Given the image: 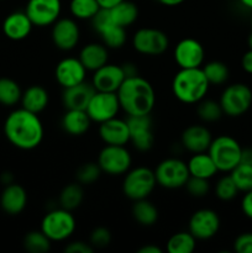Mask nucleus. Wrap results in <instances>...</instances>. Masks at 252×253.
Here are the masks:
<instances>
[{
    "instance_id": "1",
    "label": "nucleus",
    "mask_w": 252,
    "mask_h": 253,
    "mask_svg": "<svg viewBox=\"0 0 252 253\" xmlns=\"http://www.w3.org/2000/svg\"><path fill=\"white\" fill-rule=\"evenodd\" d=\"M4 133L14 147L30 151L39 147L43 140V125L39 114L20 108L11 111L5 119Z\"/></svg>"
},
{
    "instance_id": "2",
    "label": "nucleus",
    "mask_w": 252,
    "mask_h": 253,
    "mask_svg": "<svg viewBox=\"0 0 252 253\" xmlns=\"http://www.w3.org/2000/svg\"><path fill=\"white\" fill-rule=\"evenodd\" d=\"M120 108L127 116L150 115L156 104V93L152 84L137 76L127 77L116 91Z\"/></svg>"
},
{
    "instance_id": "3",
    "label": "nucleus",
    "mask_w": 252,
    "mask_h": 253,
    "mask_svg": "<svg viewBox=\"0 0 252 253\" xmlns=\"http://www.w3.org/2000/svg\"><path fill=\"white\" fill-rule=\"evenodd\" d=\"M209 82L200 68H180L172 82L175 98L184 104H198L209 90Z\"/></svg>"
},
{
    "instance_id": "4",
    "label": "nucleus",
    "mask_w": 252,
    "mask_h": 253,
    "mask_svg": "<svg viewBox=\"0 0 252 253\" xmlns=\"http://www.w3.org/2000/svg\"><path fill=\"white\" fill-rule=\"evenodd\" d=\"M208 153L219 172H231L241 162L242 147L234 137L222 135L212 138Z\"/></svg>"
},
{
    "instance_id": "5",
    "label": "nucleus",
    "mask_w": 252,
    "mask_h": 253,
    "mask_svg": "<svg viewBox=\"0 0 252 253\" xmlns=\"http://www.w3.org/2000/svg\"><path fill=\"white\" fill-rule=\"evenodd\" d=\"M77 222L69 210L59 208L47 212L41 221V231L52 242H62L68 240L76 231Z\"/></svg>"
},
{
    "instance_id": "6",
    "label": "nucleus",
    "mask_w": 252,
    "mask_h": 253,
    "mask_svg": "<svg viewBox=\"0 0 252 253\" xmlns=\"http://www.w3.org/2000/svg\"><path fill=\"white\" fill-rule=\"evenodd\" d=\"M157 185L155 170L147 167H136L126 172L123 182V192L128 199L141 200L151 195Z\"/></svg>"
},
{
    "instance_id": "7",
    "label": "nucleus",
    "mask_w": 252,
    "mask_h": 253,
    "mask_svg": "<svg viewBox=\"0 0 252 253\" xmlns=\"http://www.w3.org/2000/svg\"><path fill=\"white\" fill-rule=\"evenodd\" d=\"M155 175L157 184L166 189H179L190 177L187 163L179 158L163 160L156 167Z\"/></svg>"
},
{
    "instance_id": "8",
    "label": "nucleus",
    "mask_w": 252,
    "mask_h": 253,
    "mask_svg": "<svg viewBox=\"0 0 252 253\" xmlns=\"http://www.w3.org/2000/svg\"><path fill=\"white\" fill-rule=\"evenodd\" d=\"M225 115L237 118L246 113L252 104V90L244 83H235L222 91L219 100Z\"/></svg>"
},
{
    "instance_id": "9",
    "label": "nucleus",
    "mask_w": 252,
    "mask_h": 253,
    "mask_svg": "<svg viewBox=\"0 0 252 253\" xmlns=\"http://www.w3.org/2000/svg\"><path fill=\"white\" fill-rule=\"evenodd\" d=\"M101 172L109 175L126 174L132 165V157L125 146L106 145L98 156Z\"/></svg>"
},
{
    "instance_id": "10",
    "label": "nucleus",
    "mask_w": 252,
    "mask_h": 253,
    "mask_svg": "<svg viewBox=\"0 0 252 253\" xmlns=\"http://www.w3.org/2000/svg\"><path fill=\"white\" fill-rule=\"evenodd\" d=\"M132 46L145 56H160L169 46L168 36L163 31L152 27L137 30L132 37Z\"/></svg>"
},
{
    "instance_id": "11",
    "label": "nucleus",
    "mask_w": 252,
    "mask_h": 253,
    "mask_svg": "<svg viewBox=\"0 0 252 253\" xmlns=\"http://www.w3.org/2000/svg\"><path fill=\"white\" fill-rule=\"evenodd\" d=\"M120 103L116 93L95 91L86 106L85 111L91 121L101 124L115 118L120 110Z\"/></svg>"
},
{
    "instance_id": "12",
    "label": "nucleus",
    "mask_w": 252,
    "mask_h": 253,
    "mask_svg": "<svg viewBox=\"0 0 252 253\" xmlns=\"http://www.w3.org/2000/svg\"><path fill=\"white\" fill-rule=\"evenodd\" d=\"M61 10V0H29L25 12L34 26L44 27L53 25L59 19Z\"/></svg>"
},
{
    "instance_id": "13",
    "label": "nucleus",
    "mask_w": 252,
    "mask_h": 253,
    "mask_svg": "<svg viewBox=\"0 0 252 253\" xmlns=\"http://www.w3.org/2000/svg\"><path fill=\"white\" fill-rule=\"evenodd\" d=\"M126 121L130 131V142L132 143L133 147L141 152L150 151L155 143L150 115L127 116Z\"/></svg>"
},
{
    "instance_id": "14",
    "label": "nucleus",
    "mask_w": 252,
    "mask_h": 253,
    "mask_svg": "<svg viewBox=\"0 0 252 253\" xmlns=\"http://www.w3.org/2000/svg\"><path fill=\"white\" fill-rule=\"evenodd\" d=\"M188 231L197 240H209L217 234L220 229V217L211 209L197 210L190 216Z\"/></svg>"
},
{
    "instance_id": "15",
    "label": "nucleus",
    "mask_w": 252,
    "mask_h": 253,
    "mask_svg": "<svg viewBox=\"0 0 252 253\" xmlns=\"http://www.w3.org/2000/svg\"><path fill=\"white\" fill-rule=\"evenodd\" d=\"M173 56L179 68H200L204 63L205 51L199 41L188 37L178 42Z\"/></svg>"
},
{
    "instance_id": "16",
    "label": "nucleus",
    "mask_w": 252,
    "mask_h": 253,
    "mask_svg": "<svg viewBox=\"0 0 252 253\" xmlns=\"http://www.w3.org/2000/svg\"><path fill=\"white\" fill-rule=\"evenodd\" d=\"M51 36L57 48L62 51H71L78 44L81 31L78 24L73 19L63 17L52 25Z\"/></svg>"
},
{
    "instance_id": "17",
    "label": "nucleus",
    "mask_w": 252,
    "mask_h": 253,
    "mask_svg": "<svg viewBox=\"0 0 252 253\" xmlns=\"http://www.w3.org/2000/svg\"><path fill=\"white\" fill-rule=\"evenodd\" d=\"M126 74L123 66L106 63L105 66L96 69L91 78V84L96 91L116 93L125 81Z\"/></svg>"
},
{
    "instance_id": "18",
    "label": "nucleus",
    "mask_w": 252,
    "mask_h": 253,
    "mask_svg": "<svg viewBox=\"0 0 252 253\" xmlns=\"http://www.w3.org/2000/svg\"><path fill=\"white\" fill-rule=\"evenodd\" d=\"M86 72L88 71L79 61V58L67 57L58 62V64L56 66V71H54V77L59 85L66 89L85 82Z\"/></svg>"
},
{
    "instance_id": "19",
    "label": "nucleus",
    "mask_w": 252,
    "mask_h": 253,
    "mask_svg": "<svg viewBox=\"0 0 252 253\" xmlns=\"http://www.w3.org/2000/svg\"><path fill=\"white\" fill-rule=\"evenodd\" d=\"M99 136L105 145L125 146L130 142L127 121L115 118L106 120L99 126Z\"/></svg>"
},
{
    "instance_id": "20",
    "label": "nucleus",
    "mask_w": 252,
    "mask_h": 253,
    "mask_svg": "<svg viewBox=\"0 0 252 253\" xmlns=\"http://www.w3.org/2000/svg\"><path fill=\"white\" fill-rule=\"evenodd\" d=\"M27 205V193L24 188L16 183L5 185L0 195V207L7 215L21 214Z\"/></svg>"
},
{
    "instance_id": "21",
    "label": "nucleus",
    "mask_w": 252,
    "mask_h": 253,
    "mask_svg": "<svg viewBox=\"0 0 252 253\" xmlns=\"http://www.w3.org/2000/svg\"><path fill=\"white\" fill-rule=\"evenodd\" d=\"M183 147L192 153L207 152L212 141L211 132L209 128L203 125H190L183 131L182 137Z\"/></svg>"
},
{
    "instance_id": "22",
    "label": "nucleus",
    "mask_w": 252,
    "mask_h": 253,
    "mask_svg": "<svg viewBox=\"0 0 252 253\" xmlns=\"http://www.w3.org/2000/svg\"><path fill=\"white\" fill-rule=\"evenodd\" d=\"M34 27V24L25 11H15L7 15L2 22V32L12 41L26 39Z\"/></svg>"
},
{
    "instance_id": "23",
    "label": "nucleus",
    "mask_w": 252,
    "mask_h": 253,
    "mask_svg": "<svg viewBox=\"0 0 252 253\" xmlns=\"http://www.w3.org/2000/svg\"><path fill=\"white\" fill-rule=\"evenodd\" d=\"M95 91L93 84H89L86 82L66 88L62 94L64 108L72 109V110H85Z\"/></svg>"
},
{
    "instance_id": "24",
    "label": "nucleus",
    "mask_w": 252,
    "mask_h": 253,
    "mask_svg": "<svg viewBox=\"0 0 252 253\" xmlns=\"http://www.w3.org/2000/svg\"><path fill=\"white\" fill-rule=\"evenodd\" d=\"M79 61L83 63L86 71L95 72L100 67L105 66L109 59L108 47L104 43H91L85 44L79 52Z\"/></svg>"
},
{
    "instance_id": "25",
    "label": "nucleus",
    "mask_w": 252,
    "mask_h": 253,
    "mask_svg": "<svg viewBox=\"0 0 252 253\" xmlns=\"http://www.w3.org/2000/svg\"><path fill=\"white\" fill-rule=\"evenodd\" d=\"M91 120L85 110H72L67 109L62 118L61 125L64 132L71 136H82L89 130Z\"/></svg>"
},
{
    "instance_id": "26",
    "label": "nucleus",
    "mask_w": 252,
    "mask_h": 253,
    "mask_svg": "<svg viewBox=\"0 0 252 253\" xmlns=\"http://www.w3.org/2000/svg\"><path fill=\"white\" fill-rule=\"evenodd\" d=\"M49 101L48 91L41 85H31L22 91L21 95V108L31 111V113L40 114L47 108Z\"/></svg>"
},
{
    "instance_id": "27",
    "label": "nucleus",
    "mask_w": 252,
    "mask_h": 253,
    "mask_svg": "<svg viewBox=\"0 0 252 253\" xmlns=\"http://www.w3.org/2000/svg\"><path fill=\"white\" fill-rule=\"evenodd\" d=\"M188 170H189L190 177L204 178V179H210L214 177L219 170L215 166L214 161L207 152L193 153L190 160L187 163Z\"/></svg>"
},
{
    "instance_id": "28",
    "label": "nucleus",
    "mask_w": 252,
    "mask_h": 253,
    "mask_svg": "<svg viewBox=\"0 0 252 253\" xmlns=\"http://www.w3.org/2000/svg\"><path fill=\"white\" fill-rule=\"evenodd\" d=\"M111 21L121 27H128L137 20L138 9L137 5L128 0H123L115 6L108 9Z\"/></svg>"
},
{
    "instance_id": "29",
    "label": "nucleus",
    "mask_w": 252,
    "mask_h": 253,
    "mask_svg": "<svg viewBox=\"0 0 252 253\" xmlns=\"http://www.w3.org/2000/svg\"><path fill=\"white\" fill-rule=\"evenodd\" d=\"M132 216L141 226H152L158 220V210L150 200H135L132 205Z\"/></svg>"
},
{
    "instance_id": "30",
    "label": "nucleus",
    "mask_w": 252,
    "mask_h": 253,
    "mask_svg": "<svg viewBox=\"0 0 252 253\" xmlns=\"http://www.w3.org/2000/svg\"><path fill=\"white\" fill-rule=\"evenodd\" d=\"M83 199L84 192L81 183H79V184H77V183H71V184L66 185V187L62 189L58 198V202L61 208L69 210V211H73L77 208L81 207Z\"/></svg>"
},
{
    "instance_id": "31",
    "label": "nucleus",
    "mask_w": 252,
    "mask_h": 253,
    "mask_svg": "<svg viewBox=\"0 0 252 253\" xmlns=\"http://www.w3.org/2000/svg\"><path fill=\"white\" fill-rule=\"evenodd\" d=\"M197 239L189 231L177 232L169 237L167 251L169 253H192L195 250Z\"/></svg>"
},
{
    "instance_id": "32",
    "label": "nucleus",
    "mask_w": 252,
    "mask_h": 253,
    "mask_svg": "<svg viewBox=\"0 0 252 253\" xmlns=\"http://www.w3.org/2000/svg\"><path fill=\"white\" fill-rule=\"evenodd\" d=\"M22 90L19 84L10 78H0V104L14 106L21 100Z\"/></svg>"
},
{
    "instance_id": "33",
    "label": "nucleus",
    "mask_w": 252,
    "mask_h": 253,
    "mask_svg": "<svg viewBox=\"0 0 252 253\" xmlns=\"http://www.w3.org/2000/svg\"><path fill=\"white\" fill-rule=\"evenodd\" d=\"M51 240L41 231L35 230L30 231L24 237V247L30 253H44L48 252L51 249Z\"/></svg>"
},
{
    "instance_id": "34",
    "label": "nucleus",
    "mask_w": 252,
    "mask_h": 253,
    "mask_svg": "<svg viewBox=\"0 0 252 253\" xmlns=\"http://www.w3.org/2000/svg\"><path fill=\"white\" fill-rule=\"evenodd\" d=\"M100 9L96 0H71L69 4L71 14L79 20H91Z\"/></svg>"
},
{
    "instance_id": "35",
    "label": "nucleus",
    "mask_w": 252,
    "mask_h": 253,
    "mask_svg": "<svg viewBox=\"0 0 252 253\" xmlns=\"http://www.w3.org/2000/svg\"><path fill=\"white\" fill-rule=\"evenodd\" d=\"M202 69L210 85H221L229 78V68L220 61L208 62Z\"/></svg>"
},
{
    "instance_id": "36",
    "label": "nucleus",
    "mask_w": 252,
    "mask_h": 253,
    "mask_svg": "<svg viewBox=\"0 0 252 253\" xmlns=\"http://www.w3.org/2000/svg\"><path fill=\"white\" fill-rule=\"evenodd\" d=\"M99 35H100L101 40H103V43L108 48H121L126 42V29L125 27L118 26L115 24L108 26Z\"/></svg>"
},
{
    "instance_id": "37",
    "label": "nucleus",
    "mask_w": 252,
    "mask_h": 253,
    "mask_svg": "<svg viewBox=\"0 0 252 253\" xmlns=\"http://www.w3.org/2000/svg\"><path fill=\"white\" fill-rule=\"evenodd\" d=\"M239 192H249L252 190V165L240 162L234 169L230 172Z\"/></svg>"
},
{
    "instance_id": "38",
    "label": "nucleus",
    "mask_w": 252,
    "mask_h": 253,
    "mask_svg": "<svg viewBox=\"0 0 252 253\" xmlns=\"http://www.w3.org/2000/svg\"><path fill=\"white\" fill-rule=\"evenodd\" d=\"M198 104H199L197 109L198 116L205 123H214V121H217L224 115V111H222L219 101L210 100V99H205L204 100L203 99Z\"/></svg>"
},
{
    "instance_id": "39",
    "label": "nucleus",
    "mask_w": 252,
    "mask_h": 253,
    "mask_svg": "<svg viewBox=\"0 0 252 253\" xmlns=\"http://www.w3.org/2000/svg\"><path fill=\"white\" fill-rule=\"evenodd\" d=\"M239 193L236 184H235L234 179L231 178V175H225V177L220 178L216 183V187H215V195L219 198L222 202H229L232 200Z\"/></svg>"
},
{
    "instance_id": "40",
    "label": "nucleus",
    "mask_w": 252,
    "mask_h": 253,
    "mask_svg": "<svg viewBox=\"0 0 252 253\" xmlns=\"http://www.w3.org/2000/svg\"><path fill=\"white\" fill-rule=\"evenodd\" d=\"M101 173L103 172H101L98 162H88L77 169L76 177L78 183H81V184H93L94 182L99 179Z\"/></svg>"
},
{
    "instance_id": "41",
    "label": "nucleus",
    "mask_w": 252,
    "mask_h": 253,
    "mask_svg": "<svg viewBox=\"0 0 252 253\" xmlns=\"http://www.w3.org/2000/svg\"><path fill=\"white\" fill-rule=\"evenodd\" d=\"M187 188L188 193L192 197L195 198H203L209 193L210 184L209 179H204V178H198V177H189L184 185Z\"/></svg>"
},
{
    "instance_id": "42",
    "label": "nucleus",
    "mask_w": 252,
    "mask_h": 253,
    "mask_svg": "<svg viewBox=\"0 0 252 253\" xmlns=\"http://www.w3.org/2000/svg\"><path fill=\"white\" fill-rule=\"evenodd\" d=\"M111 242V234L106 227H96L91 231L89 244L94 249H104Z\"/></svg>"
},
{
    "instance_id": "43",
    "label": "nucleus",
    "mask_w": 252,
    "mask_h": 253,
    "mask_svg": "<svg viewBox=\"0 0 252 253\" xmlns=\"http://www.w3.org/2000/svg\"><path fill=\"white\" fill-rule=\"evenodd\" d=\"M234 250L237 253H252V232H245L237 236L234 242Z\"/></svg>"
},
{
    "instance_id": "44",
    "label": "nucleus",
    "mask_w": 252,
    "mask_h": 253,
    "mask_svg": "<svg viewBox=\"0 0 252 253\" xmlns=\"http://www.w3.org/2000/svg\"><path fill=\"white\" fill-rule=\"evenodd\" d=\"M94 247L90 244L84 241H74L67 245L64 252L66 253H93Z\"/></svg>"
},
{
    "instance_id": "45",
    "label": "nucleus",
    "mask_w": 252,
    "mask_h": 253,
    "mask_svg": "<svg viewBox=\"0 0 252 253\" xmlns=\"http://www.w3.org/2000/svg\"><path fill=\"white\" fill-rule=\"evenodd\" d=\"M241 210L249 219L252 220V190L245 193L241 200Z\"/></svg>"
},
{
    "instance_id": "46",
    "label": "nucleus",
    "mask_w": 252,
    "mask_h": 253,
    "mask_svg": "<svg viewBox=\"0 0 252 253\" xmlns=\"http://www.w3.org/2000/svg\"><path fill=\"white\" fill-rule=\"evenodd\" d=\"M241 66H242V68H244V71L246 72V73L252 74V49L247 51L246 53L242 56Z\"/></svg>"
},
{
    "instance_id": "47",
    "label": "nucleus",
    "mask_w": 252,
    "mask_h": 253,
    "mask_svg": "<svg viewBox=\"0 0 252 253\" xmlns=\"http://www.w3.org/2000/svg\"><path fill=\"white\" fill-rule=\"evenodd\" d=\"M137 253H162V250L156 245H146L138 249Z\"/></svg>"
},
{
    "instance_id": "48",
    "label": "nucleus",
    "mask_w": 252,
    "mask_h": 253,
    "mask_svg": "<svg viewBox=\"0 0 252 253\" xmlns=\"http://www.w3.org/2000/svg\"><path fill=\"white\" fill-rule=\"evenodd\" d=\"M124 72L126 74V78L127 77H133V76H137V68H136L135 64L132 63H125L123 66Z\"/></svg>"
},
{
    "instance_id": "49",
    "label": "nucleus",
    "mask_w": 252,
    "mask_h": 253,
    "mask_svg": "<svg viewBox=\"0 0 252 253\" xmlns=\"http://www.w3.org/2000/svg\"><path fill=\"white\" fill-rule=\"evenodd\" d=\"M241 162L252 165V148H242Z\"/></svg>"
},
{
    "instance_id": "50",
    "label": "nucleus",
    "mask_w": 252,
    "mask_h": 253,
    "mask_svg": "<svg viewBox=\"0 0 252 253\" xmlns=\"http://www.w3.org/2000/svg\"><path fill=\"white\" fill-rule=\"evenodd\" d=\"M96 1L99 2L101 9H110V7L115 6L116 4L121 2L123 0H96Z\"/></svg>"
},
{
    "instance_id": "51",
    "label": "nucleus",
    "mask_w": 252,
    "mask_h": 253,
    "mask_svg": "<svg viewBox=\"0 0 252 253\" xmlns=\"http://www.w3.org/2000/svg\"><path fill=\"white\" fill-rule=\"evenodd\" d=\"M0 180H1V183L4 185H7L14 183V177H12V174L10 172H4L1 174V177H0Z\"/></svg>"
},
{
    "instance_id": "52",
    "label": "nucleus",
    "mask_w": 252,
    "mask_h": 253,
    "mask_svg": "<svg viewBox=\"0 0 252 253\" xmlns=\"http://www.w3.org/2000/svg\"><path fill=\"white\" fill-rule=\"evenodd\" d=\"M162 5H166V6H177V5H180L185 0H158Z\"/></svg>"
},
{
    "instance_id": "53",
    "label": "nucleus",
    "mask_w": 252,
    "mask_h": 253,
    "mask_svg": "<svg viewBox=\"0 0 252 253\" xmlns=\"http://www.w3.org/2000/svg\"><path fill=\"white\" fill-rule=\"evenodd\" d=\"M240 2H241L244 6L249 7V9L252 10V0H240Z\"/></svg>"
},
{
    "instance_id": "54",
    "label": "nucleus",
    "mask_w": 252,
    "mask_h": 253,
    "mask_svg": "<svg viewBox=\"0 0 252 253\" xmlns=\"http://www.w3.org/2000/svg\"><path fill=\"white\" fill-rule=\"evenodd\" d=\"M249 46H250V49H252V34L250 35L249 37Z\"/></svg>"
},
{
    "instance_id": "55",
    "label": "nucleus",
    "mask_w": 252,
    "mask_h": 253,
    "mask_svg": "<svg viewBox=\"0 0 252 253\" xmlns=\"http://www.w3.org/2000/svg\"><path fill=\"white\" fill-rule=\"evenodd\" d=\"M251 26H252V16H251Z\"/></svg>"
},
{
    "instance_id": "56",
    "label": "nucleus",
    "mask_w": 252,
    "mask_h": 253,
    "mask_svg": "<svg viewBox=\"0 0 252 253\" xmlns=\"http://www.w3.org/2000/svg\"><path fill=\"white\" fill-rule=\"evenodd\" d=\"M0 1H1V0H0Z\"/></svg>"
}]
</instances>
